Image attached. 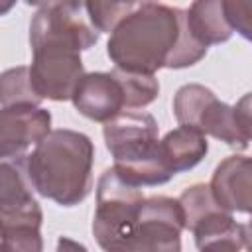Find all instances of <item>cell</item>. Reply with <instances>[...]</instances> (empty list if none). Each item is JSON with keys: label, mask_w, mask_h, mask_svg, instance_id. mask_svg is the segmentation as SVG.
Here are the masks:
<instances>
[{"label": "cell", "mask_w": 252, "mask_h": 252, "mask_svg": "<svg viewBox=\"0 0 252 252\" xmlns=\"http://www.w3.org/2000/svg\"><path fill=\"white\" fill-rule=\"evenodd\" d=\"M94 146L83 132L51 130L26 156V173L41 197L61 207H75L93 189Z\"/></svg>", "instance_id": "cell-1"}, {"label": "cell", "mask_w": 252, "mask_h": 252, "mask_svg": "<svg viewBox=\"0 0 252 252\" xmlns=\"http://www.w3.org/2000/svg\"><path fill=\"white\" fill-rule=\"evenodd\" d=\"M179 37V8L136 2L134 10L112 30L106 53L114 69L154 75L165 67Z\"/></svg>", "instance_id": "cell-2"}, {"label": "cell", "mask_w": 252, "mask_h": 252, "mask_svg": "<svg viewBox=\"0 0 252 252\" xmlns=\"http://www.w3.org/2000/svg\"><path fill=\"white\" fill-rule=\"evenodd\" d=\"M158 122L148 112H120L104 122L102 136L108 152L114 158V171L130 185H163L173 173L165 165Z\"/></svg>", "instance_id": "cell-3"}, {"label": "cell", "mask_w": 252, "mask_h": 252, "mask_svg": "<svg viewBox=\"0 0 252 252\" xmlns=\"http://www.w3.org/2000/svg\"><path fill=\"white\" fill-rule=\"evenodd\" d=\"M173 114L179 126H189L201 134L246 150L250 142V94H244L234 106L219 100L203 85L189 83L177 89L173 96Z\"/></svg>", "instance_id": "cell-4"}, {"label": "cell", "mask_w": 252, "mask_h": 252, "mask_svg": "<svg viewBox=\"0 0 252 252\" xmlns=\"http://www.w3.org/2000/svg\"><path fill=\"white\" fill-rule=\"evenodd\" d=\"M183 211L177 199H144L132 228L104 252H181Z\"/></svg>", "instance_id": "cell-5"}, {"label": "cell", "mask_w": 252, "mask_h": 252, "mask_svg": "<svg viewBox=\"0 0 252 252\" xmlns=\"http://www.w3.org/2000/svg\"><path fill=\"white\" fill-rule=\"evenodd\" d=\"M142 201V189L124 181L114 167L102 171L96 185V209L93 217V234L102 250L132 228Z\"/></svg>", "instance_id": "cell-6"}, {"label": "cell", "mask_w": 252, "mask_h": 252, "mask_svg": "<svg viewBox=\"0 0 252 252\" xmlns=\"http://www.w3.org/2000/svg\"><path fill=\"white\" fill-rule=\"evenodd\" d=\"M98 41V32L91 26L85 2H41L30 24V43L59 45L85 51Z\"/></svg>", "instance_id": "cell-7"}, {"label": "cell", "mask_w": 252, "mask_h": 252, "mask_svg": "<svg viewBox=\"0 0 252 252\" xmlns=\"http://www.w3.org/2000/svg\"><path fill=\"white\" fill-rule=\"evenodd\" d=\"M33 59L30 65V79L35 94L43 100H71L79 81L85 75L81 53L59 45L32 47Z\"/></svg>", "instance_id": "cell-8"}, {"label": "cell", "mask_w": 252, "mask_h": 252, "mask_svg": "<svg viewBox=\"0 0 252 252\" xmlns=\"http://www.w3.org/2000/svg\"><path fill=\"white\" fill-rule=\"evenodd\" d=\"M51 132V114L41 106L0 108V159L24 158L32 144Z\"/></svg>", "instance_id": "cell-9"}, {"label": "cell", "mask_w": 252, "mask_h": 252, "mask_svg": "<svg viewBox=\"0 0 252 252\" xmlns=\"http://www.w3.org/2000/svg\"><path fill=\"white\" fill-rule=\"evenodd\" d=\"M252 161L246 156H230L222 159L211 179V195L226 213H250Z\"/></svg>", "instance_id": "cell-10"}, {"label": "cell", "mask_w": 252, "mask_h": 252, "mask_svg": "<svg viewBox=\"0 0 252 252\" xmlns=\"http://www.w3.org/2000/svg\"><path fill=\"white\" fill-rule=\"evenodd\" d=\"M71 100L83 116L94 122H108L124 108L122 89L112 73H85Z\"/></svg>", "instance_id": "cell-11"}, {"label": "cell", "mask_w": 252, "mask_h": 252, "mask_svg": "<svg viewBox=\"0 0 252 252\" xmlns=\"http://www.w3.org/2000/svg\"><path fill=\"white\" fill-rule=\"evenodd\" d=\"M191 232L199 252H240L248 248V224L236 222L232 215L222 209L199 219Z\"/></svg>", "instance_id": "cell-12"}, {"label": "cell", "mask_w": 252, "mask_h": 252, "mask_svg": "<svg viewBox=\"0 0 252 252\" xmlns=\"http://www.w3.org/2000/svg\"><path fill=\"white\" fill-rule=\"evenodd\" d=\"M33 211H41V207L32 195L26 156L18 159H0V219Z\"/></svg>", "instance_id": "cell-13"}, {"label": "cell", "mask_w": 252, "mask_h": 252, "mask_svg": "<svg viewBox=\"0 0 252 252\" xmlns=\"http://www.w3.org/2000/svg\"><path fill=\"white\" fill-rule=\"evenodd\" d=\"M159 152L165 165L175 175L193 169L197 163H201L209 152V144L205 134H201L199 130L179 126L159 140Z\"/></svg>", "instance_id": "cell-14"}, {"label": "cell", "mask_w": 252, "mask_h": 252, "mask_svg": "<svg viewBox=\"0 0 252 252\" xmlns=\"http://www.w3.org/2000/svg\"><path fill=\"white\" fill-rule=\"evenodd\" d=\"M185 24L191 35L205 47L224 43L232 35V28L224 16V2L220 0H199L185 10Z\"/></svg>", "instance_id": "cell-15"}, {"label": "cell", "mask_w": 252, "mask_h": 252, "mask_svg": "<svg viewBox=\"0 0 252 252\" xmlns=\"http://www.w3.org/2000/svg\"><path fill=\"white\" fill-rule=\"evenodd\" d=\"M41 98L35 94L30 67H12L0 73V104L6 106H39Z\"/></svg>", "instance_id": "cell-16"}, {"label": "cell", "mask_w": 252, "mask_h": 252, "mask_svg": "<svg viewBox=\"0 0 252 252\" xmlns=\"http://www.w3.org/2000/svg\"><path fill=\"white\" fill-rule=\"evenodd\" d=\"M112 77L118 81L124 96V108H142L154 102L159 94V83L156 75H142V73H128L120 69L110 71Z\"/></svg>", "instance_id": "cell-17"}, {"label": "cell", "mask_w": 252, "mask_h": 252, "mask_svg": "<svg viewBox=\"0 0 252 252\" xmlns=\"http://www.w3.org/2000/svg\"><path fill=\"white\" fill-rule=\"evenodd\" d=\"M177 201H179V207L183 211V226L189 228V230L193 228V224L199 219H203L205 215L220 209L217 205V201L213 199L209 185H205V183H195V185L187 187L179 195Z\"/></svg>", "instance_id": "cell-18"}, {"label": "cell", "mask_w": 252, "mask_h": 252, "mask_svg": "<svg viewBox=\"0 0 252 252\" xmlns=\"http://www.w3.org/2000/svg\"><path fill=\"white\" fill-rule=\"evenodd\" d=\"M207 53V47L203 43H199L187 24H185V10L179 8V37H177V43L173 47V51L169 53L167 61H165V67L167 69H185V67H191L195 63H199Z\"/></svg>", "instance_id": "cell-19"}, {"label": "cell", "mask_w": 252, "mask_h": 252, "mask_svg": "<svg viewBox=\"0 0 252 252\" xmlns=\"http://www.w3.org/2000/svg\"><path fill=\"white\" fill-rule=\"evenodd\" d=\"M4 252H43V238L35 224H0Z\"/></svg>", "instance_id": "cell-20"}, {"label": "cell", "mask_w": 252, "mask_h": 252, "mask_svg": "<svg viewBox=\"0 0 252 252\" xmlns=\"http://www.w3.org/2000/svg\"><path fill=\"white\" fill-rule=\"evenodd\" d=\"M136 2H85V12L91 26L100 33L112 30L134 10Z\"/></svg>", "instance_id": "cell-21"}, {"label": "cell", "mask_w": 252, "mask_h": 252, "mask_svg": "<svg viewBox=\"0 0 252 252\" xmlns=\"http://www.w3.org/2000/svg\"><path fill=\"white\" fill-rule=\"evenodd\" d=\"M224 16L232 32H240L244 39L252 37V4L248 2H224Z\"/></svg>", "instance_id": "cell-22"}, {"label": "cell", "mask_w": 252, "mask_h": 252, "mask_svg": "<svg viewBox=\"0 0 252 252\" xmlns=\"http://www.w3.org/2000/svg\"><path fill=\"white\" fill-rule=\"evenodd\" d=\"M55 252H89V250L81 242H77V240H73L69 236H59Z\"/></svg>", "instance_id": "cell-23"}, {"label": "cell", "mask_w": 252, "mask_h": 252, "mask_svg": "<svg viewBox=\"0 0 252 252\" xmlns=\"http://www.w3.org/2000/svg\"><path fill=\"white\" fill-rule=\"evenodd\" d=\"M14 8V2H0V16Z\"/></svg>", "instance_id": "cell-24"}, {"label": "cell", "mask_w": 252, "mask_h": 252, "mask_svg": "<svg viewBox=\"0 0 252 252\" xmlns=\"http://www.w3.org/2000/svg\"><path fill=\"white\" fill-rule=\"evenodd\" d=\"M0 252H4V250H2V246H0Z\"/></svg>", "instance_id": "cell-25"}]
</instances>
